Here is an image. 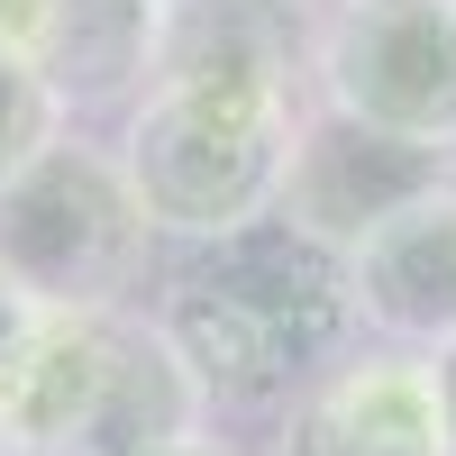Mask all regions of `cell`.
<instances>
[{
	"instance_id": "8992f818",
	"label": "cell",
	"mask_w": 456,
	"mask_h": 456,
	"mask_svg": "<svg viewBox=\"0 0 456 456\" xmlns=\"http://www.w3.org/2000/svg\"><path fill=\"white\" fill-rule=\"evenodd\" d=\"M447 165L438 146H411V137H384V128H356V119H338V110H301V128H292V165H283V219L292 228H311L320 247L347 256L365 228H384L393 210L411 201H429L447 192Z\"/></svg>"
},
{
	"instance_id": "5bb4252c",
	"label": "cell",
	"mask_w": 456,
	"mask_h": 456,
	"mask_svg": "<svg viewBox=\"0 0 456 456\" xmlns=\"http://www.w3.org/2000/svg\"><path fill=\"white\" fill-rule=\"evenodd\" d=\"M429 374H438V411H447V438H456V347H438V356H429Z\"/></svg>"
},
{
	"instance_id": "2e32d148",
	"label": "cell",
	"mask_w": 456,
	"mask_h": 456,
	"mask_svg": "<svg viewBox=\"0 0 456 456\" xmlns=\"http://www.w3.org/2000/svg\"><path fill=\"white\" fill-rule=\"evenodd\" d=\"M19 320H28V301L10 292V274H0V347H10V338H19Z\"/></svg>"
},
{
	"instance_id": "e0dca14e",
	"label": "cell",
	"mask_w": 456,
	"mask_h": 456,
	"mask_svg": "<svg viewBox=\"0 0 456 456\" xmlns=\"http://www.w3.org/2000/svg\"><path fill=\"white\" fill-rule=\"evenodd\" d=\"M156 10H165V0H156Z\"/></svg>"
},
{
	"instance_id": "277c9868",
	"label": "cell",
	"mask_w": 456,
	"mask_h": 456,
	"mask_svg": "<svg viewBox=\"0 0 456 456\" xmlns=\"http://www.w3.org/2000/svg\"><path fill=\"white\" fill-rule=\"evenodd\" d=\"M311 101L456 156V0H329L311 19Z\"/></svg>"
},
{
	"instance_id": "6da1fadb",
	"label": "cell",
	"mask_w": 456,
	"mask_h": 456,
	"mask_svg": "<svg viewBox=\"0 0 456 456\" xmlns=\"http://www.w3.org/2000/svg\"><path fill=\"white\" fill-rule=\"evenodd\" d=\"M201 429L210 411L156 320L28 311L0 347V456H146Z\"/></svg>"
},
{
	"instance_id": "9c48e42d",
	"label": "cell",
	"mask_w": 456,
	"mask_h": 456,
	"mask_svg": "<svg viewBox=\"0 0 456 456\" xmlns=\"http://www.w3.org/2000/svg\"><path fill=\"white\" fill-rule=\"evenodd\" d=\"M146 83L311 101V28H301V0H165Z\"/></svg>"
},
{
	"instance_id": "52a82bcc",
	"label": "cell",
	"mask_w": 456,
	"mask_h": 456,
	"mask_svg": "<svg viewBox=\"0 0 456 456\" xmlns=\"http://www.w3.org/2000/svg\"><path fill=\"white\" fill-rule=\"evenodd\" d=\"M274 456H456L429 356H402V347L338 356L320 384L283 402Z\"/></svg>"
},
{
	"instance_id": "4fadbf2b",
	"label": "cell",
	"mask_w": 456,
	"mask_h": 456,
	"mask_svg": "<svg viewBox=\"0 0 456 456\" xmlns=\"http://www.w3.org/2000/svg\"><path fill=\"white\" fill-rule=\"evenodd\" d=\"M55 10H64V0H0V55L37 73L46 46H55Z\"/></svg>"
},
{
	"instance_id": "9a60e30c",
	"label": "cell",
	"mask_w": 456,
	"mask_h": 456,
	"mask_svg": "<svg viewBox=\"0 0 456 456\" xmlns=\"http://www.w3.org/2000/svg\"><path fill=\"white\" fill-rule=\"evenodd\" d=\"M146 456H238V447H228V438H210V429H201V438H174V447H146Z\"/></svg>"
},
{
	"instance_id": "7c38bea8",
	"label": "cell",
	"mask_w": 456,
	"mask_h": 456,
	"mask_svg": "<svg viewBox=\"0 0 456 456\" xmlns=\"http://www.w3.org/2000/svg\"><path fill=\"white\" fill-rule=\"evenodd\" d=\"M55 137H64V101L46 92V73H28V64L0 55V192H10Z\"/></svg>"
},
{
	"instance_id": "30bf717a",
	"label": "cell",
	"mask_w": 456,
	"mask_h": 456,
	"mask_svg": "<svg viewBox=\"0 0 456 456\" xmlns=\"http://www.w3.org/2000/svg\"><path fill=\"white\" fill-rule=\"evenodd\" d=\"M156 338L174 347V365L192 374L201 411H274V402H292L301 384H311L274 329L247 320L238 301H219V292L192 283V274H174L165 311H156Z\"/></svg>"
},
{
	"instance_id": "3957f363",
	"label": "cell",
	"mask_w": 456,
	"mask_h": 456,
	"mask_svg": "<svg viewBox=\"0 0 456 456\" xmlns=\"http://www.w3.org/2000/svg\"><path fill=\"white\" fill-rule=\"evenodd\" d=\"M156 265V219H146L128 165L110 146L55 137L10 192H0V274L28 311H128V292Z\"/></svg>"
},
{
	"instance_id": "5b68a950",
	"label": "cell",
	"mask_w": 456,
	"mask_h": 456,
	"mask_svg": "<svg viewBox=\"0 0 456 456\" xmlns=\"http://www.w3.org/2000/svg\"><path fill=\"white\" fill-rule=\"evenodd\" d=\"M183 274L210 283L219 301H238L247 320H265V329L292 347V365L311 374V384L347 356V338H356L347 256L320 247L311 228H292L283 210H265V219H247V228H228V238H210Z\"/></svg>"
},
{
	"instance_id": "7a4b0ae2",
	"label": "cell",
	"mask_w": 456,
	"mask_h": 456,
	"mask_svg": "<svg viewBox=\"0 0 456 456\" xmlns=\"http://www.w3.org/2000/svg\"><path fill=\"white\" fill-rule=\"evenodd\" d=\"M311 101H265V92H210V83H146L128 101L119 165L137 183L156 238H228L283 201L292 128Z\"/></svg>"
},
{
	"instance_id": "8fae6325",
	"label": "cell",
	"mask_w": 456,
	"mask_h": 456,
	"mask_svg": "<svg viewBox=\"0 0 456 456\" xmlns=\"http://www.w3.org/2000/svg\"><path fill=\"white\" fill-rule=\"evenodd\" d=\"M146 64H156V0H64L55 46L37 73L73 119V110H101V101H137Z\"/></svg>"
},
{
	"instance_id": "ba28073f",
	"label": "cell",
	"mask_w": 456,
	"mask_h": 456,
	"mask_svg": "<svg viewBox=\"0 0 456 456\" xmlns=\"http://www.w3.org/2000/svg\"><path fill=\"white\" fill-rule=\"evenodd\" d=\"M347 292H356V329H374L384 347L402 356L456 347V183L365 228L347 247Z\"/></svg>"
}]
</instances>
